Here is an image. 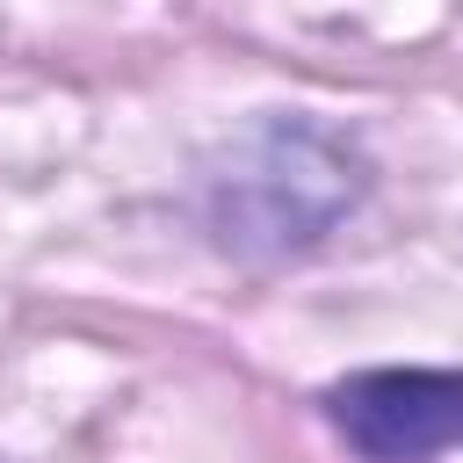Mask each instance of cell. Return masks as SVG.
Segmentation results:
<instances>
[{
	"label": "cell",
	"mask_w": 463,
	"mask_h": 463,
	"mask_svg": "<svg viewBox=\"0 0 463 463\" xmlns=\"http://www.w3.org/2000/svg\"><path fill=\"white\" fill-rule=\"evenodd\" d=\"M326 412L362 463H427L463 449V369H362L326 391Z\"/></svg>",
	"instance_id": "cell-1"
}]
</instances>
